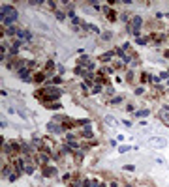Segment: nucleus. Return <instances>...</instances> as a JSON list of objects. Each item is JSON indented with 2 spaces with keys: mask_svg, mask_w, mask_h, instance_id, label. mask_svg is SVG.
<instances>
[{
  "mask_svg": "<svg viewBox=\"0 0 169 187\" xmlns=\"http://www.w3.org/2000/svg\"><path fill=\"white\" fill-rule=\"evenodd\" d=\"M17 19V9L11 6H2L0 9V21L2 24H13V21Z\"/></svg>",
  "mask_w": 169,
  "mask_h": 187,
  "instance_id": "1",
  "label": "nucleus"
},
{
  "mask_svg": "<svg viewBox=\"0 0 169 187\" xmlns=\"http://www.w3.org/2000/svg\"><path fill=\"white\" fill-rule=\"evenodd\" d=\"M36 95H38V97H40V95H43L42 101L47 103L49 99H58L60 95H62V92H60L58 88H51V86H47V88H43L42 92H36Z\"/></svg>",
  "mask_w": 169,
  "mask_h": 187,
  "instance_id": "2",
  "label": "nucleus"
},
{
  "mask_svg": "<svg viewBox=\"0 0 169 187\" xmlns=\"http://www.w3.org/2000/svg\"><path fill=\"white\" fill-rule=\"evenodd\" d=\"M148 144L154 146V148H164V146L167 144V140H165L164 137H152V139H148Z\"/></svg>",
  "mask_w": 169,
  "mask_h": 187,
  "instance_id": "3",
  "label": "nucleus"
},
{
  "mask_svg": "<svg viewBox=\"0 0 169 187\" xmlns=\"http://www.w3.org/2000/svg\"><path fill=\"white\" fill-rule=\"evenodd\" d=\"M17 38L21 39V41H26V39L32 38V34H30L28 30H19V32H17Z\"/></svg>",
  "mask_w": 169,
  "mask_h": 187,
  "instance_id": "4",
  "label": "nucleus"
},
{
  "mask_svg": "<svg viewBox=\"0 0 169 187\" xmlns=\"http://www.w3.org/2000/svg\"><path fill=\"white\" fill-rule=\"evenodd\" d=\"M49 131H51V133H62V123H58V125H56L55 122H51V123H49Z\"/></svg>",
  "mask_w": 169,
  "mask_h": 187,
  "instance_id": "5",
  "label": "nucleus"
},
{
  "mask_svg": "<svg viewBox=\"0 0 169 187\" xmlns=\"http://www.w3.org/2000/svg\"><path fill=\"white\" fill-rule=\"evenodd\" d=\"M38 161L42 163V165H47V163H49V153H47V152H40Z\"/></svg>",
  "mask_w": 169,
  "mask_h": 187,
  "instance_id": "6",
  "label": "nucleus"
},
{
  "mask_svg": "<svg viewBox=\"0 0 169 187\" xmlns=\"http://www.w3.org/2000/svg\"><path fill=\"white\" fill-rule=\"evenodd\" d=\"M56 170L53 168V166H43V176H53Z\"/></svg>",
  "mask_w": 169,
  "mask_h": 187,
  "instance_id": "7",
  "label": "nucleus"
},
{
  "mask_svg": "<svg viewBox=\"0 0 169 187\" xmlns=\"http://www.w3.org/2000/svg\"><path fill=\"white\" fill-rule=\"evenodd\" d=\"M43 79H45V75H43V73H36V75H34V81H36V82H42Z\"/></svg>",
  "mask_w": 169,
  "mask_h": 187,
  "instance_id": "8",
  "label": "nucleus"
},
{
  "mask_svg": "<svg viewBox=\"0 0 169 187\" xmlns=\"http://www.w3.org/2000/svg\"><path fill=\"white\" fill-rule=\"evenodd\" d=\"M160 120H162V122H164L165 125L169 127V114H160Z\"/></svg>",
  "mask_w": 169,
  "mask_h": 187,
  "instance_id": "9",
  "label": "nucleus"
},
{
  "mask_svg": "<svg viewBox=\"0 0 169 187\" xmlns=\"http://www.w3.org/2000/svg\"><path fill=\"white\" fill-rule=\"evenodd\" d=\"M45 107H49V109H60V103H43Z\"/></svg>",
  "mask_w": 169,
  "mask_h": 187,
  "instance_id": "10",
  "label": "nucleus"
},
{
  "mask_svg": "<svg viewBox=\"0 0 169 187\" xmlns=\"http://www.w3.org/2000/svg\"><path fill=\"white\" fill-rule=\"evenodd\" d=\"M105 122H107V123H111V125H117V123H118L117 120H115V118H111V116H107V118H105Z\"/></svg>",
  "mask_w": 169,
  "mask_h": 187,
  "instance_id": "11",
  "label": "nucleus"
},
{
  "mask_svg": "<svg viewBox=\"0 0 169 187\" xmlns=\"http://www.w3.org/2000/svg\"><path fill=\"white\" fill-rule=\"evenodd\" d=\"M32 170H34V165H26L25 166V172H26V174H32Z\"/></svg>",
  "mask_w": 169,
  "mask_h": 187,
  "instance_id": "12",
  "label": "nucleus"
},
{
  "mask_svg": "<svg viewBox=\"0 0 169 187\" xmlns=\"http://www.w3.org/2000/svg\"><path fill=\"white\" fill-rule=\"evenodd\" d=\"M107 17H109V21H115V19H117V13H115V11H109V13H107Z\"/></svg>",
  "mask_w": 169,
  "mask_h": 187,
  "instance_id": "13",
  "label": "nucleus"
},
{
  "mask_svg": "<svg viewBox=\"0 0 169 187\" xmlns=\"http://www.w3.org/2000/svg\"><path fill=\"white\" fill-rule=\"evenodd\" d=\"M135 116H148V111H139V112H135Z\"/></svg>",
  "mask_w": 169,
  "mask_h": 187,
  "instance_id": "14",
  "label": "nucleus"
},
{
  "mask_svg": "<svg viewBox=\"0 0 169 187\" xmlns=\"http://www.w3.org/2000/svg\"><path fill=\"white\" fill-rule=\"evenodd\" d=\"M53 68H55V64H53V62H51V60H49V62H47V71H51V69H53Z\"/></svg>",
  "mask_w": 169,
  "mask_h": 187,
  "instance_id": "15",
  "label": "nucleus"
},
{
  "mask_svg": "<svg viewBox=\"0 0 169 187\" xmlns=\"http://www.w3.org/2000/svg\"><path fill=\"white\" fill-rule=\"evenodd\" d=\"M83 135H84V137H90V135H92V131H90V129L86 127V129H84V131H83Z\"/></svg>",
  "mask_w": 169,
  "mask_h": 187,
  "instance_id": "16",
  "label": "nucleus"
},
{
  "mask_svg": "<svg viewBox=\"0 0 169 187\" xmlns=\"http://www.w3.org/2000/svg\"><path fill=\"white\" fill-rule=\"evenodd\" d=\"M120 101H122V97H115L111 103H113V105H117V103H120Z\"/></svg>",
  "mask_w": 169,
  "mask_h": 187,
  "instance_id": "17",
  "label": "nucleus"
},
{
  "mask_svg": "<svg viewBox=\"0 0 169 187\" xmlns=\"http://www.w3.org/2000/svg\"><path fill=\"white\" fill-rule=\"evenodd\" d=\"M124 170H135V166L133 165H126V166H124Z\"/></svg>",
  "mask_w": 169,
  "mask_h": 187,
  "instance_id": "18",
  "label": "nucleus"
},
{
  "mask_svg": "<svg viewBox=\"0 0 169 187\" xmlns=\"http://www.w3.org/2000/svg\"><path fill=\"white\" fill-rule=\"evenodd\" d=\"M111 187H118V183H115V182H113V183H111Z\"/></svg>",
  "mask_w": 169,
  "mask_h": 187,
  "instance_id": "19",
  "label": "nucleus"
}]
</instances>
